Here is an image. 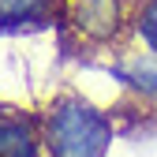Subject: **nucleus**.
<instances>
[{
  "instance_id": "nucleus-4",
  "label": "nucleus",
  "mask_w": 157,
  "mask_h": 157,
  "mask_svg": "<svg viewBox=\"0 0 157 157\" xmlns=\"http://www.w3.org/2000/svg\"><path fill=\"white\" fill-rule=\"evenodd\" d=\"M135 23H139V34H142V41L150 45V52H157V0H142Z\"/></svg>"
},
{
  "instance_id": "nucleus-1",
  "label": "nucleus",
  "mask_w": 157,
  "mask_h": 157,
  "mask_svg": "<svg viewBox=\"0 0 157 157\" xmlns=\"http://www.w3.org/2000/svg\"><path fill=\"white\" fill-rule=\"evenodd\" d=\"M112 124L82 97H60L45 116V146L52 157H105Z\"/></svg>"
},
{
  "instance_id": "nucleus-3",
  "label": "nucleus",
  "mask_w": 157,
  "mask_h": 157,
  "mask_svg": "<svg viewBox=\"0 0 157 157\" xmlns=\"http://www.w3.org/2000/svg\"><path fill=\"white\" fill-rule=\"evenodd\" d=\"M52 11V0H0V23H37Z\"/></svg>"
},
{
  "instance_id": "nucleus-5",
  "label": "nucleus",
  "mask_w": 157,
  "mask_h": 157,
  "mask_svg": "<svg viewBox=\"0 0 157 157\" xmlns=\"http://www.w3.org/2000/svg\"><path fill=\"white\" fill-rule=\"evenodd\" d=\"M127 78H131V82H135V86H139L142 94H157V71H150L146 64H135Z\"/></svg>"
},
{
  "instance_id": "nucleus-2",
  "label": "nucleus",
  "mask_w": 157,
  "mask_h": 157,
  "mask_svg": "<svg viewBox=\"0 0 157 157\" xmlns=\"http://www.w3.org/2000/svg\"><path fill=\"white\" fill-rule=\"evenodd\" d=\"M0 157H37V135L15 112H0Z\"/></svg>"
}]
</instances>
